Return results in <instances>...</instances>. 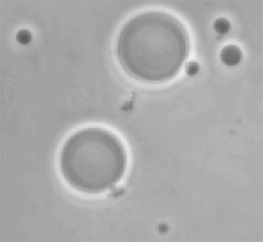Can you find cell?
Wrapping results in <instances>:
<instances>
[{"label": "cell", "instance_id": "6da1fadb", "mask_svg": "<svg viewBox=\"0 0 263 242\" xmlns=\"http://www.w3.org/2000/svg\"><path fill=\"white\" fill-rule=\"evenodd\" d=\"M189 33L171 13L151 10L137 13L118 35L116 56L130 77L150 84L174 79L190 53Z\"/></svg>", "mask_w": 263, "mask_h": 242}, {"label": "cell", "instance_id": "7a4b0ae2", "mask_svg": "<svg viewBox=\"0 0 263 242\" xmlns=\"http://www.w3.org/2000/svg\"><path fill=\"white\" fill-rule=\"evenodd\" d=\"M127 167V155L122 142L105 128L78 130L61 150L62 176L73 189L86 194H99L114 188Z\"/></svg>", "mask_w": 263, "mask_h": 242}, {"label": "cell", "instance_id": "3957f363", "mask_svg": "<svg viewBox=\"0 0 263 242\" xmlns=\"http://www.w3.org/2000/svg\"><path fill=\"white\" fill-rule=\"evenodd\" d=\"M220 58L221 61L227 66H237L242 59V52L239 47L237 46L228 45L221 50Z\"/></svg>", "mask_w": 263, "mask_h": 242}, {"label": "cell", "instance_id": "277c9868", "mask_svg": "<svg viewBox=\"0 0 263 242\" xmlns=\"http://www.w3.org/2000/svg\"><path fill=\"white\" fill-rule=\"evenodd\" d=\"M213 28L217 33L221 35H224L229 32L231 29L230 21L226 18H219L214 22Z\"/></svg>", "mask_w": 263, "mask_h": 242}, {"label": "cell", "instance_id": "5b68a950", "mask_svg": "<svg viewBox=\"0 0 263 242\" xmlns=\"http://www.w3.org/2000/svg\"><path fill=\"white\" fill-rule=\"evenodd\" d=\"M199 70V66L196 62H191L186 67V73L191 75H195Z\"/></svg>", "mask_w": 263, "mask_h": 242}]
</instances>
